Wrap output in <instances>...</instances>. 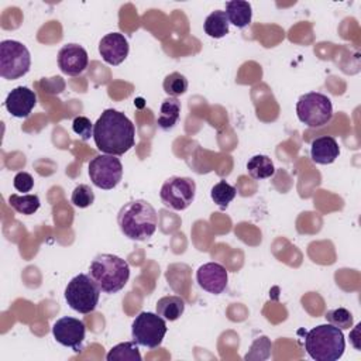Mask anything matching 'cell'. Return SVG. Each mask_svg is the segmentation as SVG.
Returning <instances> with one entry per match:
<instances>
[{"label": "cell", "mask_w": 361, "mask_h": 361, "mask_svg": "<svg viewBox=\"0 0 361 361\" xmlns=\"http://www.w3.org/2000/svg\"><path fill=\"white\" fill-rule=\"evenodd\" d=\"M93 140L99 151L118 157L134 147L135 127L124 113L106 109L93 126Z\"/></svg>", "instance_id": "6da1fadb"}, {"label": "cell", "mask_w": 361, "mask_h": 361, "mask_svg": "<svg viewBox=\"0 0 361 361\" xmlns=\"http://www.w3.org/2000/svg\"><path fill=\"white\" fill-rule=\"evenodd\" d=\"M120 231L130 240L145 241L157 230L158 216L151 203L144 199L127 202L117 214Z\"/></svg>", "instance_id": "7a4b0ae2"}, {"label": "cell", "mask_w": 361, "mask_h": 361, "mask_svg": "<svg viewBox=\"0 0 361 361\" xmlns=\"http://www.w3.org/2000/svg\"><path fill=\"white\" fill-rule=\"evenodd\" d=\"M89 275L103 293H116L128 282L130 265L118 255L99 254L90 262Z\"/></svg>", "instance_id": "3957f363"}, {"label": "cell", "mask_w": 361, "mask_h": 361, "mask_svg": "<svg viewBox=\"0 0 361 361\" xmlns=\"http://www.w3.org/2000/svg\"><path fill=\"white\" fill-rule=\"evenodd\" d=\"M345 348L344 334L336 326L319 324L305 336V350L316 361H337Z\"/></svg>", "instance_id": "277c9868"}, {"label": "cell", "mask_w": 361, "mask_h": 361, "mask_svg": "<svg viewBox=\"0 0 361 361\" xmlns=\"http://www.w3.org/2000/svg\"><path fill=\"white\" fill-rule=\"evenodd\" d=\"M100 292V288L90 275L79 274L68 282L63 295L66 303L72 310L87 314L96 309Z\"/></svg>", "instance_id": "5b68a950"}, {"label": "cell", "mask_w": 361, "mask_h": 361, "mask_svg": "<svg viewBox=\"0 0 361 361\" xmlns=\"http://www.w3.org/2000/svg\"><path fill=\"white\" fill-rule=\"evenodd\" d=\"M296 114L300 123L310 128L326 126L333 117L331 100L319 92H309L299 97Z\"/></svg>", "instance_id": "8992f818"}, {"label": "cell", "mask_w": 361, "mask_h": 361, "mask_svg": "<svg viewBox=\"0 0 361 361\" xmlns=\"http://www.w3.org/2000/svg\"><path fill=\"white\" fill-rule=\"evenodd\" d=\"M31 66V55L27 47L14 39L0 42V76L14 80L24 76Z\"/></svg>", "instance_id": "52a82bcc"}, {"label": "cell", "mask_w": 361, "mask_h": 361, "mask_svg": "<svg viewBox=\"0 0 361 361\" xmlns=\"http://www.w3.org/2000/svg\"><path fill=\"white\" fill-rule=\"evenodd\" d=\"M166 320L158 313L141 312L131 324L133 340L142 347L155 348L161 345L166 334Z\"/></svg>", "instance_id": "ba28073f"}, {"label": "cell", "mask_w": 361, "mask_h": 361, "mask_svg": "<svg viewBox=\"0 0 361 361\" xmlns=\"http://www.w3.org/2000/svg\"><path fill=\"white\" fill-rule=\"evenodd\" d=\"M196 183L188 176H171L168 178L159 190L162 203L172 210H185L195 199Z\"/></svg>", "instance_id": "9c48e42d"}, {"label": "cell", "mask_w": 361, "mask_h": 361, "mask_svg": "<svg viewBox=\"0 0 361 361\" xmlns=\"http://www.w3.org/2000/svg\"><path fill=\"white\" fill-rule=\"evenodd\" d=\"M89 178L92 183L104 190L116 188L123 178V165L116 155L100 154L89 162Z\"/></svg>", "instance_id": "30bf717a"}, {"label": "cell", "mask_w": 361, "mask_h": 361, "mask_svg": "<svg viewBox=\"0 0 361 361\" xmlns=\"http://www.w3.org/2000/svg\"><path fill=\"white\" fill-rule=\"evenodd\" d=\"M52 334L59 344L71 347L73 351H79L85 340L86 326L76 317L63 316L54 323Z\"/></svg>", "instance_id": "8fae6325"}, {"label": "cell", "mask_w": 361, "mask_h": 361, "mask_svg": "<svg viewBox=\"0 0 361 361\" xmlns=\"http://www.w3.org/2000/svg\"><path fill=\"white\" fill-rule=\"evenodd\" d=\"M228 281V274L226 268L219 262H207L199 267L196 272V282L197 285L213 295H220Z\"/></svg>", "instance_id": "7c38bea8"}, {"label": "cell", "mask_w": 361, "mask_h": 361, "mask_svg": "<svg viewBox=\"0 0 361 361\" xmlns=\"http://www.w3.org/2000/svg\"><path fill=\"white\" fill-rule=\"evenodd\" d=\"M89 63L86 49L79 44H66L58 52V66L69 76L80 75Z\"/></svg>", "instance_id": "4fadbf2b"}, {"label": "cell", "mask_w": 361, "mask_h": 361, "mask_svg": "<svg viewBox=\"0 0 361 361\" xmlns=\"http://www.w3.org/2000/svg\"><path fill=\"white\" fill-rule=\"evenodd\" d=\"M130 51L127 38L120 32H109L99 42V52L109 65H120L124 62Z\"/></svg>", "instance_id": "5bb4252c"}, {"label": "cell", "mask_w": 361, "mask_h": 361, "mask_svg": "<svg viewBox=\"0 0 361 361\" xmlns=\"http://www.w3.org/2000/svg\"><path fill=\"white\" fill-rule=\"evenodd\" d=\"M35 104L37 96L34 90H31L27 86L14 87L4 100V107L7 109V111L17 118L28 117Z\"/></svg>", "instance_id": "9a60e30c"}, {"label": "cell", "mask_w": 361, "mask_h": 361, "mask_svg": "<svg viewBox=\"0 0 361 361\" xmlns=\"http://www.w3.org/2000/svg\"><path fill=\"white\" fill-rule=\"evenodd\" d=\"M340 155V147L334 137L323 135L317 137L312 141L310 145V157L313 162L320 165L333 164Z\"/></svg>", "instance_id": "2e32d148"}, {"label": "cell", "mask_w": 361, "mask_h": 361, "mask_svg": "<svg viewBox=\"0 0 361 361\" xmlns=\"http://www.w3.org/2000/svg\"><path fill=\"white\" fill-rule=\"evenodd\" d=\"M226 16L228 23L237 28H244L251 23L252 8L248 1L244 0H231L226 3Z\"/></svg>", "instance_id": "e0dca14e"}, {"label": "cell", "mask_w": 361, "mask_h": 361, "mask_svg": "<svg viewBox=\"0 0 361 361\" xmlns=\"http://www.w3.org/2000/svg\"><path fill=\"white\" fill-rule=\"evenodd\" d=\"M155 309H157V313L162 319H165L168 322H173V320H178L183 314L185 300L176 295L164 296V298L158 299Z\"/></svg>", "instance_id": "ac0fdd59"}, {"label": "cell", "mask_w": 361, "mask_h": 361, "mask_svg": "<svg viewBox=\"0 0 361 361\" xmlns=\"http://www.w3.org/2000/svg\"><path fill=\"white\" fill-rule=\"evenodd\" d=\"M179 116H180V102L176 97H166L161 103L157 124L162 130H171L178 123Z\"/></svg>", "instance_id": "d6986e66"}, {"label": "cell", "mask_w": 361, "mask_h": 361, "mask_svg": "<svg viewBox=\"0 0 361 361\" xmlns=\"http://www.w3.org/2000/svg\"><path fill=\"white\" fill-rule=\"evenodd\" d=\"M228 25L230 23L226 13L221 10H214L206 17L203 28L209 37L219 39L228 34Z\"/></svg>", "instance_id": "ffe728a7"}, {"label": "cell", "mask_w": 361, "mask_h": 361, "mask_svg": "<svg viewBox=\"0 0 361 361\" xmlns=\"http://www.w3.org/2000/svg\"><path fill=\"white\" fill-rule=\"evenodd\" d=\"M247 171L254 179H267L275 173V166L269 157L258 154L248 159Z\"/></svg>", "instance_id": "44dd1931"}, {"label": "cell", "mask_w": 361, "mask_h": 361, "mask_svg": "<svg viewBox=\"0 0 361 361\" xmlns=\"http://www.w3.org/2000/svg\"><path fill=\"white\" fill-rule=\"evenodd\" d=\"M107 361H141L138 344L133 341L118 343L106 355Z\"/></svg>", "instance_id": "7402d4cb"}, {"label": "cell", "mask_w": 361, "mask_h": 361, "mask_svg": "<svg viewBox=\"0 0 361 361\" xmlns=\"http://www.w3.org/2000/svg\"><path fill=\"white\" fill-rule=\"evenodd\" d=\"M8 203L17 213L25 214V216L34 214L41 206L39 197L31 193H24V195L13 193L8 196Z\"/></svg>", "instance_id": "603a6c76"}, {"label": "cell", "mask_w": 361, "mask_h": 361, "mask_svg": "<svg viewBox=\"0 0 361 361\" xmlns=\"http://www.w3.org/2000/svg\"><path fill=\"white\" fill-rule=\"evenodd\" d=\"M237 195V189L234 186H231L230 183H227L226 180H219L210 190V196L212 200L221 209L224 210L231 200L235 197Z\"/></svg>", "instance_id": "cb8c5ba5"}, {"label": "cell", "mask_w": 361, "mask_h": 361, "mask_svg": "<svg viewBox=\"0 0 361 361\" xmlns=\"http://www.w3.org/2000/svg\"><path fill=\"white\" fill-rule=\"evenodd\" d=\"M162 86L169 97H178L188 90V79L179 72H172L165 76Z\"/></svg>", "instance_id": "d4e9b609"}, {"label": "cell", "mask_w": 361, "mask_h": 361, "mask_svg": "<svg viewBox=\"0 0 361 361\" xmlns=\"http://www.w3.org/2000/svg\"><path fill=\"white\" fill-rule=\"evenodd\" d=\"M271 348H272V343L267 336H261L258 337L252 344L250 351L245 354V360H255V361H261V360H267L271 355Z\"/></svg>", "instance_id": "484cf974"}, {"label": "cell", "mask_w": 361, "mask_h": 361, "mask_svg": "<svg viewBox=\"0 0 361 361\" xmlns=\"http://www.w3.org/2000/svg\"><path fill=\"white\" fill-rule=\"evenodd\" d=\"M326 320L336 326L340 330H347L353 326V314L348 309L345 307H337V309H331L326 313Z\"/></svg>", "instance_id": "4316f807"}, {"label": "cell", "mask_w": 361, "mask_h": 361, "mask_svg": "<svg viewBox=\"0 0 361 361\" xmlns=\"http://www.w3.org/2000/svg\"><path fill=\"white\" fill-rule=\"evenodd\" d=\"M71 202L73 206H76L79 209H86L94 202V193L89 185L80 183L73 189Z\"/></svg>", "instance_id": "83f0119b"}, {"label": "cell", "mask_w": 361, "mask_h": 361, "mask_svg": "<svg viewBox=\"0 0 361 361\" xmlns=\"http://www.w3.org/2000/svg\"><path fill=\"white\" fill-rule=\"evenodd\" d=\"M93 126L92 121L85 116H78L72 121V128L75 134H78L83 141H87L90 137H93Z\"/></svg>", "instance_id": "f1b7e54d"}, {"label": "cell", "mask_w": 361, "mask_h": 361, "mask_svg": "<svg viewBox=\"0 0 361 361\" xmlns=\"http://www.w3.org/2000/svg\"><path fill=\"white\" fill-rule=\"evenodd\" d=\"M13 185H14V188L18 192L27 193V192H30L34 188V179H32V176L28 172L21 171V172L16 173V176L13 179Z\"/></svg>", "instance_id": "f546056e"}]
</instances>
